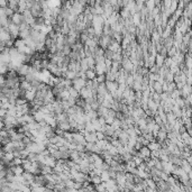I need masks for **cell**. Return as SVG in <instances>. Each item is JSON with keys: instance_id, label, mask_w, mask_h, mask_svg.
I'll use <instances>...</instances> for the list:
<instances>
[{"instance_id": "6da1fadb", "label": "cell", "mask_w": 192, "mask_h": 192, "mask_svg": "<svg viewBox=\"0 0 192 192\" xmlns=\"http://www.w3.org/2000/svg\"><path fill=\"white\" fill-rule=\"evenodd\" d=\"M30 69H31V65H29V64H23L20 68L17 69L18 77H27L30 73Z\"/></svg>"}, {"instance_id": "7a4b0ae2", "label": "cell", "mask_w": 192, "mask_h": 192, "mask_svg": "<svg viewBox=\"0 0 192 192\" xmlns=\"http://www.w3.org/2000/svg\"><path fill=\"white\" fill-rule=\"evenodd\" d=\"M85 84H87V80H83L82 78H75L73 80V88L78 91L82 90L85 87Z\"/></svg>"}, {"instance_id": "3957f363", "label": "cell", "mask_w": 192, "mask_h": 192, "mask_svg": "<svg viewBox=\"0 0 192 192\" xmlns=\"http://www.w3.org/2000/svg\"><path fill=\"white\" fill-rule=\"evenodd\" d=\"M10 19H11V21H12L14 24H16L17 26H20L23 23H25L24 15H23V14H19V12H15Z\"/></svg>"}, {"instance_id": "277c9868", "label": "cell", "mask_w": 192, "mask_h": 192, "mask_svg": "<svg viewBox=\"0 0 192 192\" xmlns=\"http://www.w3.org/2000/svg\"><path fill=\"white\" fill-rule=\"evenodd\" d=\"M84 137L87 143H97L98 138H97V131L96 133H88V131H83Z\"/></svg>"}, {"instance_id": "5b68a950", "label": "cell", "mask_w": 192, "mask_h": 192, "mask_svg": "<svg viewBox=\"0 0 192 192\" xmlns=\"http://www.w3.org/2000/svg\"><path fill=\"white\" fill-rule=\"evenodd\" d=\"M106 85H107V89H108V92L110 93H113L118 90L119 88V84L115 81H106Z\"/></svg>"}, {"instance_id": "8992f818", "label": "cell", "mask_w": 192, "mask_h": 192, "mask_svg": "<svg viewBox=\"0 0 192 192\" xmlns=\"http://www.w3.org/2000/svg\"><path fill=\"white\" fill-rule=\"evenodd\" d=\"M56 164H57V161L53 157V156H46L45 157V165L46 166H50L52 169H54L55 166H56Z\"/></svg>"}, {"instance_id": "52a82bcc", "label": "cell", "mask_w": 192, "mask_h": 192, "mask_svg": "<svg viewBox=\"0 0 192 192\" xmlns=\"http://www.w3.org/2000/svg\"><path fill=\"white\" fill-rule=\"evenodd\" d=\"M10 170L12 171V173H14L15 175H23V174L25 173V170H24L23 165H19V166H11Z\"/></svg>"}, {"instance_id": "ba28073f", "label": "cell", "mask_w": 192, "mask_h": 192, "mask_svg": "<svg viewBox=\"0 0 192 192\" xmlns=\"http://www.w3.org/2000/svg\"><path fill=\"white\" fill-rule=\"evenodd\" d=\"M57 127L61 128L63 131H71V126H70V122H69V120L59 122V124H57Z\"/></svg>"}, {"instance_id": "9c48e42d", "label": "cell", "mask_w": 192, "mask_h": 192, "mask_svg": "<svg viewBox=\"0 0 192 192\" xmlns=\"http://www.w3.org/2000/svg\"><path fill=\"white\" fill-rule=\"evenodd\" d=\"M164 63H165V57L162 56L161 54H157L156 55V61H155V65L161 69V68L164 66Z\"/></svg>"}, {"instance_id": "30bf717a", "label": "cell", "mask_w": 192, "mask_h": 192, "mask_svg": "<svg viewBox=\"0 0 192 192\" xmlns=\"http://www.w3.org/2000/svg\"><path fill=\"white\" fill-rule=\"evenodd\" d=\"M148 148H150V151L151 152H154V151H159V150H161V144H159L157 141H152V143H150L148 144V146H147Z\"/></svg>"}, {"instance_id": "8fae6325", "label": "cell", "mask_w": 192, "mask_h": 192, "mask_svg": "<svg viewBox=\"0 0 192 192\" xmlns=\"http://www.w3.org/2000/svg\"><path fill=\"white\" fill-rule=\"evenodd\" d=\"M85 73H87V79H88V80H94V79L98 77L94 70H89V71H87Z\"/></svg>"}, {"instance_id": "7c38bea8", "label": "cell", "mask_w": 192, "mask_h": 192, "mask_svg": "<svg viewBox=\"0 0 192 192\" xmlns=\"http://www.w3.org/2000/svg\"><path fill=\"white\" fill-rule=\"evenodd\" d=\"M100 176H101V180H102L103 183H106V182H108L109 180H111L110 175H109V172L108 171H103Z\"/></svg>"}, {"instance_id": "4fadbf2b", "label": "cell", "mask_w": 192, "mask_h": 192, "mask_svg": "<svg viewBox=\"0 0 192 192\" xmlns=\"http://www.w3.org/2000/svg\"><path fill=\"white\" fill-rule=\"evenodd\" d=\"M145 7L148 9V11H153V9L156 7V5H155V1H154V0H151V1H146V2H145Z\"/></svg>"}, {"instance_id": "5bb4252c", "label": "cell", "mask_w": 192, "mask_h": 192, "mask_svg": "<svg viewBox=\"0 0 192 192\" xmlns=\"http://www.w3.org/2000/svg\"><path fill=\"white\" fill-rule=\"evenodd\" d=\"M111 127L115 129V131H118V129H121V120H119V119H115V121L112 122V125H110Z\"/></svg>"}, {"instance_id": "9a60e30c", "label": "cell", "mask_w": 192, "mask_h": 192, "mask_svg": "<svg viewBox=\"0 0 192 192\" xmlns=\"http://www.w3.org/2000/svg\"><path fill=\"white\" fill-rule=\"evenodd\" d=\"M91 183L94 184V185H98V184H101L102 183V180H101V176L99 175H94L91 178Z\"/></svg>"}, {"instance_id": "2e32d148", "label": "cell", "mask_w": 192, "mask_h": 192, "mask_svg": "<svg viewBox=\"0 0 192 192\" xmlns=\"http://www.w3.org/2000/svg\"><path fill=\"white\" fill-rule=\"evenodd\" d=\"M26 43H25V40H21V38H18V40H15V47L16 49H20L23 46H25Z\"/></svg>"}, {"instance_id": "e0dca14e", "label": "cell", "mask_w": 192, "mask_h": 192, "mask_svg": "<svg viewBox=\"0 0 192 192\" xmlns=\"http://www.w3.org/2000/svg\"><path fill=\"white\" fill-rule=\"evenodd\" d=\"M96 190L98 192H107V187H106V183H101V184H98L96 185Z\"/></svg>"}, {"instance_id": "ac0fdd59", "label": "cell", "mask_w": 192, "mask_h": 192, "mask_svg": "<svg viewBox=\"0 0 192 192\" xmlns=\"http://www.w3.org/2000/svg\"><path fill=\"white\" fill-rule=\"evenodd\" d=\"M146 182H147V187H148V188H151V189H157V187H156V182L154 181L153 179H147Z\"/></svg>"}, {"instance_id": "d6986e66", "label": "cell", "mask_w": 192, "mask_h": 192, "mask_svg": "<svg viewBox=\"0 0 192 192\" xmlns=\"http://www.w3.org/2000/svg\"><path fill=\"white\" fill-rule=\"evenodd\" d=\"M64 184H65V188H68V189H74V180L64 181Z\"/></svg>"}, {"instance_id": "ffe728a7", "label": "cell", "mask_w": 192, "mask_h": 192, "mask_svg": "<svg viewBox=\"0 0 192 192\" xmlns=\"http://www.w3.org/2000/svg\"><path fill=\"white\" fill-rule=\"evenodd\" d=\"M27 103H28V101L26 100L25 98H18L17 102H16V107L17 106H24V105H27Z\"/></svg>"}, {"instance_id": "44dd1931", "label": "cell", "mask_w": 192, "mask_h": 192, "mask_svg": "<svg viewBox=\"0 0 192 192\" xmlns=\"http://www.w3.org/2000/svg\"><path fill=\"white\" fill-rule=\"evenodd\" d=\"M112 56H113V53L109 50H106V52H105V59H106V60L112 61Z\"/></svg>"}, {"instance_id": "7402d4cb", "label": "cell", "mask_w": 192, "mask_h": 192, "mask_svg": "<svg viewBox=\"0 0 192 192\" xmlns=\"http://www.w3.org/2000/svg\"><path fill=\"white\" fill-rule=\"evenodd\" d=\"M96 80L98 81L99 84H100V83H105V82H106V74H103V75H98V77L96 78Z\"/></svg>"}, {"instance_id": "603a6c76", "label": "cell", "mask_w": 192, "mask_h": 192, "mask_svg": "<svg viewBox=\"0 0 192 192\" xmlns=\"http://www.w3.org/2000/svg\"><path fill=\"white\" fill-rule=\"evenodd\" d=\"M97 138H98V141H103V139H106V136L102 131H97Z\"/></svg>"}, {"instance_id": "cb8c5ba5", "label": "cell", "mask_w": 192, "mask_h": 192, "mask_svg": "<svg viewBox=\"0 0 192 192\" xmlns=\"http://www.w3.org/2000/svg\"><path fill=\"white\" fill-rule=\"evenodd\" d=\"M74 189H75V190H82V189H83V183L74 181Z\"/></svg>"}, {"instance_id": "d4e9b609", "label": "cell", "mask_w": 192, "mask_h": 192, "mask_svg": "<svg viewBox=\"0 0 192 192\" xmlns=\"http://www.w3.org/2000/svg\"><path fill=\"white\" fill-rule=\"evenodd\" d=\"M106 118V122H107V125H112V122L115 121V117H110V116H107V117H105Z\"/></svg>"}, {"instance_id": "484cf974", "label": "cell", "mask_w": 192, "mask_h": 192, "mask_svg": "<svg viewBox=\"0 0 192 192\" xmlns=\"http://www.w3.org/2000/svg\"><path fill=\"white\" fill-rule=\"evenodd\" d=\"M100 169L102 170V171H109V170H110V165H109L108 163H106V162H105V163L101 165Z\"/></svg>"}, {"instance_id": "4316f807", "label": "cell", "mask_w": 192, "mask_h": 192, "mask_svg": "<svg viewBox=\"0 0 192 192\" xmlns=\"http://www.w3.org/2000/svg\"><path fill=\"white\" fill-rule=\"evenodd\" d=\"M146 167H147V165H146V163H145V162H144V163H141V165H138V166H137L138 171H145V170H146Z\"/></svg>"}, {"instance_id": "83f0119b", "label": "cell", "mask_w": 192, "mask_h": 192, "mask_svg": "<svg viewBox=\"0 0 192 192\" xmlns=\"http://www.w3.org/2000/svg\"><path fill=\"white\" fill-rule=\"evenodd\" d=\"M98 119H99V122H100V124H101V125H102V126L107 125V122H106V118H105V117H99Z\"/></svg>"}]
</instances>
